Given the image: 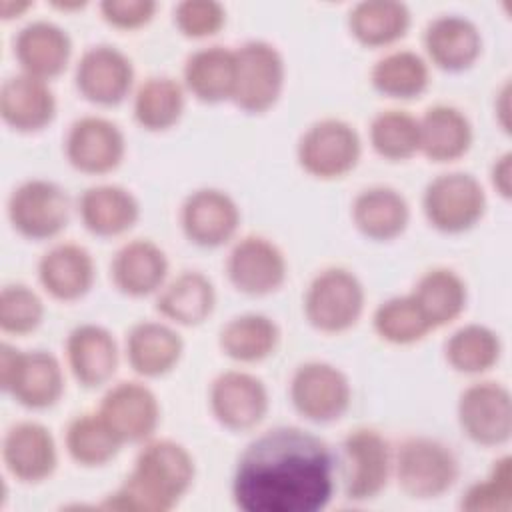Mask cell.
<instances>
[{
    "instance_id": "6da1fadb",
    "label": "cell",
    "mask_w": 512,
    "mask_h": 512,
    "mask_svg": "<svg viewBox=\"0 0 512 512\" xmlns=\"http://www.w3.org/2000/svg\"><path fill=\"white\" fill-rule=\"evenodd\" d=\"M230 490L244 512H318L334 494V456L320 436L276 426L242 450Z\"/></svg>"
},
{
    "instance_id": "7a4b0ae2",
    "label": "cell",
    "mask_w": 512,
    "mask_h": 512,
    "mask_svg": "<svg viewBox=\"0 0 512 512\" xmlns=\"http://www.w3.org/2000/svg\"><path fill=\"white\" fill-rule=\"evenodd\" d=\"M196 464L186 446L170 438H150L140 448L130 474L100 508L118 512H168L192 488Z\"/></svg>"
},
{
    "instance_id": "3957f363",
    "label": "cell",
    "mask_w": 512,
    "mask_h": 512,
    "mask_svg": "<svg viewBox=\"0 0 512 512\" xmlns=\"http://www.w3.org/2000/svg\"><path fill=\"white\" fill-rule=\"evenodd\" d=\"M392 474L408 498L434 500L456 484L460 466L444 442L430 436H410L400 442L394 454Z\"/></svg>"
},
{
    "instance_id": "277c9868",
    "label": "cell",
    "mask_w": 512,
    "mask_h": 512,
    "mask_svg": "<svg viewBox=\"0 0 512 512\" xmlns=\"http://www.w3.org/2000/svg\"><path fill=\"white\" fill-rule=\"evenodd\" d=\"M366 292L360 278L340 266L320 270L302 300L306 322L322 334H342L354 328L364 312Z\"/></svg>"
},
{
    "instance_id": "5b68a950",
    "label": "cell",
    "mask_w": 512,
    "mask_h": 512,
    "mask_svg": "<svg viewBox=\"0 0 512 512\" xmlns=\"http://www.w3.org/2000/svg\"><path fill=\"white\" fill-rule=\"evenodd\" d=\"M0 386L20 406L46 410L64 394V372L54 354L22 352L4 342L0 344Z\"/></svg>"
},
{
    "instance_id": "8992f818",
    "label": "cell",
    "mask_w": 512,
    "mask_h": 512,
    "mask_svg": "<svg viewBox=\"0 0 512 512\" xmlns=\"http://www.w3.org/2000/svg\"><path fill=\"white\" fill-rule=\"evenodd\" d=\"M236 74L232 102L246 114H264L284 92L286 64L282 52L266 40H248L234 50Z\"/></svg>"
},
{
    "instance_id": "52a82bcc",
    "label": "cell",
    "mask_w": 512,
    "mask_h": 512,
    "mask_svg": "<svg viewBox=\"0 0 512 512\" xmlns=\"http://www.w3.org/2000/svg\"><path fill=\"white\" fill-rule=\"evenodd\" d=\"M360 156V134L340 118L316 120L302 132L296 144L298 166L318 180L344 178L358 166Z\"/></svg>"
},
{
    "instance_id": "ba28073f",
    "label": "cell",
    "mask_w": 512,
    "mask_h": 512,
    "mask_svg": "<svg viewBox=\"0 0 512 512\" xmlns=\"http://www.w3.org/2000/svg\"><path fill=\"white\" fill-rule=\"evenodd\" d=\"M486 192L468 172H446L432 178L422 194V212L428 224L444 234H462L486 214Z\"/></svg>"
},
{
    "instance_id": "9c48e42d",
    "label": "cell",
    "mask_w": 512,
    "mask_h": 512,
    "mask_svg": "<svg viewBox=\"0 0 512 512\" xmlns=\"http://www.w3.org/2000/svg\"><path fill=\"white\" fill-rule=\"evenodd\" d=\"M288 394L294 410L314 424L340 420L352 404L348 376L338 366L324 360H308L296 366Z\"/></svg>"
},
{
    "instance_id": "30bf717a",
    "label": "cell",
    "mask_w": 512,
    "mask_h": 512,
    "mask_svg": "<svg viewBox=\"0 0 512 512\" xmlns=\"http://www.w3.org/2000/svg\"><path fill=\"white\" fill-rule=\"evenodd\" d=\"M8 220L22 238L36 242L52 240L70 222V198L52 180H24L8 198Z\"/></svg>"
},
{
    "instance_id": "8fae6325",
    "label": "cell",
    "mask_w": 512,
    "mask_h": 512,
    "mask_svg": "<svg viewBox=\"0 0 512 512\" xmlns=\"http://www.w3.org/2000/svg\"><path fill=\"white\" fill-rule=\"evenodd\" d=\"M342 480L350 502H368L382 494L392 476L394 454L390 442L374 428L362 426L342 442Z\"/></svg>"
},
{
    "instance_id": "7c38bea8",
    "label": "cell",
    "mask_w": 512,
    "mask_h": 512,
    "mask_svg": "<svg viewBox=\"0 0 512 512\" xmlns=\"http://www.w3.org/2000/svg\"><path fill=\"white\" fill-rule=\"evenodd\" d=\"M456 418L462 434L484 448L504 446L512 436V396L498 382H476L458 396Z\"/></svg>"
},
{
    "instance_id": "4fadbf2b",
    "label": "cell",
    "mask_w": 512,
    "mask_h": 512,
    "mask_svg": "<svg viewBox=\"0 0 512 512\" xmlns=\"http://www.w3.org/2000/svg\"><path fill=\"white\" fill-rule=\"evenodd\" d=\"M208 404L220 426L232 432H246L266 418L270 396L258 376L244 370H226L212 380Z\"/></svg>"
},
{
    "instance_id": "5bb4252c",
    "label": "cell",
    "mask_w": 512,
    "mask_h": 512,
    "mask_svg": "<svg viewBox=\"0 0 512 512\" xmlns=\"http://www.w3.org/2000/svg\"><path fill=\"white\" fill-rule=\"evenodd\" d=\"M226 276L230 284L246 296H268L278 292L288 278L284 252L264 236L240 238L228 258Z\"/></svg>"
},
{
    "instance_id": "9a60e30c",
    "label": "cell",
    "mask_w": 512,
    "mask_h": 512,
    "mask_svg": "<svg viewBox=\"0 0 512 512\" xmlns=\"http://www.w3.org/2000/svg\"><path fill=\"white\" fill-rule=\"evenodd\" d=\"M64 154L82 174L102 176L114 172L126 156V138L120 126L104 116H82L68 128Z\"/></svg>"
},
{
    "instance_id": "2e32d148",
    "label": "cell",
    "mask_w": 512,
    "mask_h": 512,
    "mask_svg": "<svg viewBox=\"0 0 512 512\" xmlns=\"http://www.w3.org/2000/svg\"><path fill=\"white\" fill-rule=\"evenodd\" d=\"M74 84L84 100L96 106H118L134 86V64L116 46H90L76 64Z\"/></svg>"
},
{
    "instance_id": "e0dca14e",
    "label": "cell",
    "mask_w": 512,
    "mask_h": 512,
    "mask_svg": "<svg viewBox=\"0 0 512 512\" xmlns=\"http://www.w3.org/2000/svg\"><path fill=\"white\" fill-rule=\"evenodd\" d=\"M98 414L122 444H138L154 436L160 424V402L142 382H118L102 396Z\"/></svg>"
},
{
    "instance_id": "ac0fdd59",
    "label": "cell",
    "mask_w": 512,
    "mask_h": 512,
    "mask_svg": "<svg viewBox=\"0 0 512 512\" xmlns=\"http://www.w3.org/2000/svg\"><path fill=\"white\" fill-rule=\"evenodd\" d=\"M236 200L220 188H198L180 206V226L184 236L200 248H220L228 244L240 226Z\"/></svg>"
},
{
    "instance_id": "d6986e66",
    "label": "cell",
    "mask_w": 512,
    "mask_h": 512,
    "mask_svg": "<svg viewBox=\"0 0 512 512\" xmlns=\"http://www.w3.org/2000/svg\"><path fill=\"white\" fill-rule=\"evenodd\" d=\"M2 462L10 476L22 484L48 480L58 466V448L52 432L32 420L10 426L2 440Z\"/></svg>"
},
{
    "instance_id": "ffe728a7",
    "label": "cell",
    "mask_w": 512,
    "mask_h": 512,
    "mask_svg": "<svg viewBox=\"0 0 512 512\" xmlns=\"http://www.w3.org/2000/svg\"><path fill=\"white\" fill-rule=\"evenodd\" d=\"M66 364L84 388H100L112 380L120 352L114 334L100 324H80L66 338Z\"/></svg>"
},
{
    "instance_id": "44dd1931",
    "label": "cell",
    "mask_w": 512,
    "mask_h": 512,
    "mask_svg": "<svg viewBox=\"0 0 512 512\" xmlns=\"http://www.w3.org/2000/svg\"><path fill=\"white\" fill-rule=\"evenodd\" d=\"M168 278L166 252L148 238H134L122 244L110 262L114 288L130 298L158 294Z\"/></svg>"
},
{
    "instance_id": "7402d4cb",
    "label": "cell",
    "mask_w": 512,
    "mask_h": 512,
    "mask_svg": "<svg viewBox=\"0 0 512 512\" xmlns=\"http://www.w3.org/2000/svg\"><path fill=\"white\" fill-rule=\"evenodd\" d=\"M428 60L444 72H464L482 54V34L478 26L458 14H442L430 20L422 34Z\"/></svg>"
},
{
    "instance_id": "603a6c76",
    "label": "cell",
    "mask_w": 512,
    "mask_h": 512,
    "mask_svg": "<svg viewBox=\"0 0 512 512\" xmlns=\"http://www.w3.org/2000/svg\"><path fill=\"white\" fill-rule=\"evenodd\" d=\"M96 266L92 254L74 242L48 248L38 260V282L44 292L60 302H76L94 286Z\"/></svg>"
},
{
    "instance_id": "cb8c5ba5",
    "label": "cell",
    "mask_w": 512,
    "mask_h": 512,
    "mask_svg": "<svg viewBox=\"0 0 512 512\" xmlns=\"http://www.w3.org/2000/svg\"><path fill=\"white\" fill-rule=\"evenodd\" d=\"M0 116L16 132H40L56 118V96L46 80L14 74L0 88Z\"/></svg>"
},
{
    "instance_id": "d4e9b609",
    "label": "cell",
    "mask_w": 512,
    "mask_h": 512,
    "mask_svg": "<svg viewBox=\"0 0 512 512\" xmlns=\"http://www.w3.org/2000/svg\"><path fill=\"white\" fill-rule=\"evenodd\" d=\"M72 56V40L56 22L34 20L14 38V58L24 74L40 80L60 76Z\"/></svg>"
},
{
    "instance_id": "484cf974",
    "label": "cell",
    "mask_w": 512,
    "mask_h": 512,
    "mask_svg": "<svg viewBox=\"0 0 512 512\" xmlns=\"http://www.w3.org/2000/svg\"><path fill=\"white\" fill-rule=\"evenodd\" d=\"M184 354L182 336L164 322L142 320L126 334V360L144 378L170 374Z\"/></svg>"
},
{
    "instance_id": "4316f807",
    "label": "cell",
    "mask_w": 512,
    "mask_h": 512,
    "mask_svg": "<svg viewBox=\"0 0 512 512\" xmlns=\"http://www.w3.org/2000/svg\"><path fill=\"white\" fill-rule=\"evenodd\" d=\"M78 214L90 234L116 238L134 228L140 218V202L124 186L96 184L82 192Z\"/></svg>"
},
{
    "instance_id": "83f0119b",
    "label": "cell",
    "mask_w": 512,
    "mask_h": 512,
    "mask_svg": "<svg viewBox=\"0 0 512 512\" xmlns=\"http://www.w3.org/2000/svg\"><path fill=\"white\" fill-rule=\"evenodd\" d=\"M350 216L356 230L368 240L390 242L408 228L410 206L396 188L376 184L356 194Z\"/></svg>"
},
{
    "instance_id": "f1b7e54d",
    "label": "cell",
    "mask_w": 512,
    "mask_h": 512,
    "mask_svg": "<svg viewBox=\"0 0 512 512\" xmlns=\"http://www.w3.org/2000/svg\"><path fill=\"white\" fill-rule=\"evenodd\" d=\"M216 308V288L198 270H184L168 280L158 296L156 310L162 318L178 326H200Z\"/></svg>"
},
{
    "instance_id": "f546056e",
    "label": "cell",
    "mask_w": 512,
    "mask_h": 512,
    "mask_svg": "<svg viewBox=\"0 0 512 512\" xmlns=\"http://www.w3.org/2000/svg\"><path fill=\"white\" fill-rule=\"evenodd\" d=\"M420 128V154L430 162H456L468 154L474 130L468 116L450 104L430 106L422 118Z\"/></svg>"
},
{
    "instance_id": "4dcf8cb0",
    "label": "cell",
    "mask_w": 512,
    "mask_h": 512,
    "mask_svg": "<svg viewBox=\"0 0 512 512\" xmlns=\"http://www.w3.org/2000/svg\"><path fill=\"white\" fill-rule=\"evenodd\" d=\"M234 74V50L224 46H206L186 58L182 80L186 92H190L198 102L220 104L232 100Z\"/></svg>"
},
{
    "instance_id": "1f68e13d",
    "label": "cell",
    "mask_w": 512,
    "mask_h": 512,
    "mask_svg": "<svg viewBox=\"0 0 512 512\" xmlns=\"http://www.w3.org/2000/svg\"><path fill=\"white\" fill-rule=\"evenodd\" d=\"M410 296L434 330L462 316L468 302V288L456 270L438 266L418 278Z\"/></svg>"
},
{
    "instance_id": "d6a6232c",
    "label": "cell",
    "mask_w": 512,
    "mask_h": 512,
    "mask_svg": "<svg viewBox=\"0 0 512 512\" xmlns=\"http://www.w3.org/2000/svg\"><path fill=\"white\" fill-rule=\"evenodd\" d=\"M278 344V324L260 312H246L230 318L218 334L222 354L240 364H254L270 358Z\"/></svg>"
},
{
    "instance_id": "836d02e7",
    "label": "cell",
    "mask_w": 512,
    "mask_h": 512,
    "mask_svg": "<svg viewBox=\"0 0 512 512\" xmlns=\"http://www.w3.org/2000/svg\"><path fill=\"white\" fill-rule=\"evenodd\" d=\"M410 22L408 6L398 0H364L348 12V30L366 48H386L402 40Z\"/></svg>"
},
{
    "instance_id": "e575fe53",
    "label": "cell",
    "mask_w": 512,
    "mask_h": 512,
    "mask_svg": "<svg viewBox=\"0 0 512 512\" xmlns=\"http://www.w3.org/2000/svg\"><path fill=\"white\" fill-rule=\"evenodd\" d=\"M186 108V88L170 76L146 78L134 94L132 114L140 128L166 132L174 128Z\"/></svg>"
},
{
    "instance_id": "d590c367",
    "label": "cell",
    "mask_w": 512,
    "mask_h": 512,
    "mask_svg": "<svg viewBox=\"0 0 512 512\" xmlns=\"http://www.w3.org/2000/svg\"><path fill=\"white\" fill-rule=\"evenodd\" d=\"M370 84L376 92L394 100H412L430 86L428 62L412 50H394L374 62Z\"/></svg>"
},
{
    "instance_id": "8d00e7d4",
    "label": "cell",
    "mask_w": 512,
    "mask_h": 512,
    "mask_svg": "<svg viewBox=\"0 0 512 512\" xmlns=\"http://www.w3.org/2000/svg\"><path fill=\"white\" fill-rule=\"evenodd\" d=\"M68 456L84 468H100L114 460L122 442L100 418L98 412H84L74 416L64 434Z\"/></svg>"
},
{
    "instance_id": "74e56055",
    "label": "cell",
    "mask_w": 512,
    "mask_h": 512,
    "mask_svg": "<svg viewBox=\"0 0 512 512\" xmlns=\"http://www.w3.org/2000/svg\"><path fill=\"white\" fill-rule=\"evenodd\" d=\"M500 354V336L484 324H466L444 342V358L460 374H484L498 364Z\"/></svg>"
},
{
    "instance_id": "f35d334b",
    "label": "cell",
    "mask_w": 512,
    "mask_h": 512,
    "mask_svg": "<svg viewBox=\"0 0 512 512\" xmlns=\"http://www.w3.org/2000/svg\"><path fill=\"white\" fill-rule=\"evenodd\" d=\"M374 152L390 162H404L420 154L418 118L406 110H382L370 122Z\"/></svg>"
},
{
    "instance_id": "ab89813d",
    "label": "cell",
    "mask_w": 512,
    "mask_h": 512,
    "mask_svg": "<svg viewBox=\"0 0 512 512\" xmlns=\"http://www.w3.org/2000/svg\"><path fill=\"white\" fill-rule=\"evenodd\" d=\"M372 326L380 340L394 346L416 344L432 330L410 294L384 300L372 314Z\"/></svg>"
},
{
    "instance_id": "60d3db41",
    "label": "cell",
    "mask_w": 512,
    "mask_h": 512,
    "mask_svg": "<svg viewBox=\"0 0 512 512\" xmlns=\"http://www.w3.org/2000/svg\"><path fill=\"white\" fill-rule=\"evenodd\" d=\"M460 508L466 512H508L512 508V458L508 454L494 460L486 478L464 490Z\"/></svg>"
},
{
    "instance_id": "b9f144b4",
    "label": "cell",
    "mask_w": 512,
    "mask_h": 512,
    "mask_svg": "<svg viewBox=\"0 0 512 512\" xmlns=\"http://www.w3.org/2000/svg\"><path fill=\"white\" fill-rule=\"evenodd\" d=\"M44 320L42 298L26 284H8L0 292V328L12 336H26Z\"/></svg>"
},
{
    "instance_id": "7bdbcfd3",
    "label": "cell",
    "mask_w": 512,
    "mask_h": 512,
    "mask_svg": "<svg viewBox=\"0 0 512 512\" xmlns=\"http://www.w3.org/2000/svg\"><path fill=\"white\" fill-rule=\"evenodd\" d=\"M174 24L182 36L204 40L224 28L226 10L216 0H184L174 8Z\"/></svg>"
},
{
    "instance_id": "ee69618b",
    "label": "cell",
    "mask_w": 512,
    "mask_h": 512,
    "mask_svg": "<svg viewBox=\"0 0 512 512\" xmlns=\"http://www.w3.org/2000/svg\"><path fill=\"white\" fill-rule=\"evenodd\" d=\"M152 0H104L100 4L102 20L116 30H138L156 14Z\"/></svg>"
},
{
    "instance_id": "f6af8a7d",
    "label": "cell",
    "mask_w": 512,
    "mask_h": 512,
    "mask_svg": "<svg viewBox=\"0 0 512 512\" xmlns=\"http://www.w3.org/2000/svg\"><path fill=\"white\" fill-rule=\"evenodd\" d=\"M510 174H512V154L504 152L502 156L494 158L490 168V182L502 198H510V188H512Z\"/></svg>"
},
{
    "instance_id": "bcb514c9",
    "label": "cell",
    "mask_w": 512,
    "mask_h": 512,
    "mask_svg": "<svg viewBox=\"0 0 512 512\" xmlns=\"http://www.w3.org/2000/svg\"><path fill=\"white\" fill-rule=\"evenodd\" d=\"M32 4L30 2H12V0H2L0 2V14L4 20L10 18H18L20 14H24Z\"/></svg>"
},
{
    "instance_id": "7dc6e473",
    "label": "cell",
    "mask_w": 512,
    "mask_h": 512,
    "mask_svg": "<svg viewBox=\"0 0 512 512\" xmlns=\"http://www.w3.org/2000/svg\"><path fill=\"white\" fill-rule=\"evenodd\" d=\"M86 2H74V4H66V2H56L54 6L58 10H76V8H82Z\"/></svg>"
}]
</instances>
